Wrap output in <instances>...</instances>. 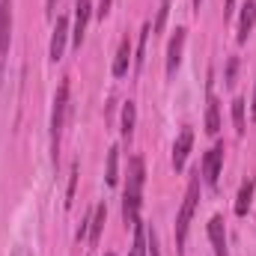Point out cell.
Listing matches in <instances>:
<instances>
[{
  "label": "cell",
  "instance_id": "cell-1",
  "mask_svg": "<svg viewBox=\"0 0 256 256\" xmlns=\"http://www.w3.org/2000/svg\"><path fill=\"white\" fill-rule=\"evenodd\" d=\"M143 182H146V167H143V158L134 155L128 161V182H126V194H122V220H126V226H134L140 220Z\"/></svg>",
  "mask_w": 256,
  "mask_h": 256
},
{
  "label": "cell",
  "instance_id": "cell-2",
  "mask_svg": "<svg viewBox=\"0 0 256 256\" xmlns=\"http://www.w3.org/2000/svg\"><path fill=\"white\" fill-rule=\"evenodd\" d=\"M196 200H200V170L194 173L191 182H188V191H185L179 218H176V248H179V254L185 250V242H188V226H191V218L196 212Z\"/></svg>",
  "mask_w": 256,
  "mask_h": 256
},
{
  "label": "cell",
  "instance_id": "cell-3",
  "mask_svg": "<svg viewBox=\"0 0 256 256\" xmlns=\"http://www.w3.org/2000/svg\"><path fill=\"white\" fill-rule=\"evenodd\" d=\"M66 110H68V80L60 84V90H57V96H54V110H51V152H54V161H57V155H60Z\"/></svg>",
  "mask_w": 256,
  "mask_h": 256
},
{
  "label": "cell",
  "instance_id": "cell-4",
  "mask_svg": "<svg viewBox=\"0 0 256 256\" xmlns=\"http://www.w3.org/2000/svg\"><path fill=\"white\" fill-rule=\"evenodd\" d=\"M9 39H12V0H0V80H3Z\"/></svg>",
  "mask_w": 256,
  "mask_h": 256
},
{
  "label": "cell",
  "instance_id": "cell-5",
  "mask_svg": "<svg viewBox=\"0 0 256 256\" xmlns=\"http://www.w3.org/2000/svg\"><path fill=\"white\" fill-rule=\"evenodd\" d=\"M185 36H188V30H185V27H176L173 39H170V45H167V78H173V74H176V68H179V63H182Z\"/></svg>",
  "mask_w": 256,
  "mask_h": 256
},
{
  "label": "cell",
  "instance_id": "cell-6",
  "mask_svg": "<svg viewBox=\"0 0 256 256\" xmlns=\"http://www.w3.org/2000/svg\"><path fill=\"white\" fill-rule=\"evenodd\" d=\"M220 164H224V143H214L206 155V164H202V176H206V185H218L220 179Z\"/></svg>",
  "mask_w": 256,
  "mask_h": 256
},
{
  "label": "cell",
  "instance_id": "cell-7",
  "mask_svg": "<svg viewBox=\"0 0 256 256\" xmlns=\"http://www.w3.org/2000/svg\"><path fill=\"white\" fill-rule=\"evenodd\" d=\"M90 12H92V3L90 0H74V27H72V42L80 48L84 36H86V24H90Z\"/></svg>",
  "mask_w": 256,
  "mask_h": 256
},
{
  "label": "cell",
  "instance_id": "cell-8",
  "mask_svg": "<svg viewBox=\"0 0 256 256\" xmlns=\"http://www.w3.org/2000/svg\"><path fill=\"white\" fill-rule=\"evenodd\" d=\"M66 39H68V18H66V15H60V18H57V24H54V36H51V48H48V57H51L54 63H60V60H63Z\"/></svg>",
  "mask_w": 256,
  "mask_h": 256
},
{
  "label": "cell",
  "instance_id": "cell-9",
  "mask_svg": "<svg viewBox=\"0 0 256 256\" xmlns=\"http://www.w3.org/2000/svg\"><path fill=\"white\" fill-rule=\"evenodd\" d=\"M191 146H194V131L191 128H182V134H179L176 143H173V167H176V173L185 167V161H188V155H191Z\"/></svg>",
  "mask_w": 256,
  "mask_h": 256
},
{
  "label": "cell",
  "instance_id": "cell-10",
  "mask_svg": "<svg viewBox=\"0 0 256 256\" xmlns=\"http://www.w3.org/2000/svg\"><path fill=\"white\" fill-rule=\"evenodd\" d=\"M208 238H212L214 256H226V230H224V218L220 214H214L208 220Z\"/></svg>",
  "mask_w": 256,
  "mask_h": 256
},
{
  "label": "cell",
  "instance_id": "cell-11",
  "mask_svg": "<svg viewBox=\"0 0 256 256\" xmlns=\"http://www.w3.org/2000/svg\"><path fill=\"white\" fill-rule=\"evenodd\" d=\"M254 24H256V0H248L242 6V18H238V42L244 45L254 33Z\"/></svg>",
  "mask_w": 256,
  "mask_h": 256
},
{
  "label": "cell",
  "instance_id": "cell-12",
  "mask_svg": "<svg viewBox=\"0 0 256 256\" xmlns=\"http://www.w3.org/2000/svg\"><path fill=\"white\" fill-rule=\"evenodd\" d=\"M104 220H108V206L98 202V206L92 208V218H90V244H98V236H102Z\"/></svg>",
  "mask_w": 256,
  "mask_h": 256
},
{
  "label": "cell",
  "instance_id": "cell-13",
  "mask_svg": "<svg viewBox=\"0 0 256 256\" xmlns=\"http://www.w3.org/2000/svg\"><path fill=\"white\" fill-rule=\"evenodd\" d=\"M128 66H131V39H122L120 42V51H116V60H114V74L116 78H126L128 74Z\"/></svg>",
  "mask_w": 256,
  "mask_h": 256
},
{
  "label": "cell",
  "instance_id": "cell-14",
  "mask_svg": "<svg viewBox=\"0 0 256 256\" xmlns=\"http://www.w3.org/2000/svg\"><path fill=\"white\" fill-rule=\"evenodd\" d=\"M254 188H256L254 179H248V182L238 188V200H236V214H238V218L248 214V208H250V202H254Z\"/></svg>",
  "mask_w": 256,
  "mask_h": 256
},
{
  "label": "cell",
  "instance_id": "cell-15",
  "mask_svg": "<svg viewBox=\"0 0 256 256\" xmlns=\"http://www.w3.org/2000/svg\"><path fill=\"white\" fill-rule=\"evenodd\" d=\"M220 128V102L218 96H208V110H206V131L208 134H218Z\"/></svg>",
  "mask_w": 256,
  "mask_h": 256
},
{
  "label": "cell",
  "instance_id": "cell-16",
  "mask_svg": "<svg viewBox=\"0 0 256 256\" xmlns=\"http://www.w3.org/2000/svg\"><path fill=\"white\" fill-rule=\"evenodd\" d=\"M108 185H116V179H120V146H110V152H108Z\"/></svg>",
  "mask_w": 256,
  "mask_h": 256
},
{
  "label": "cell",
  "instance_id": "cell-17",
  "mask_svg": "<svg viewBox=\"0 0 256 256\" xmlns=\"http://www.w3.org/2000/svg\"><path fill=\"white\" fill-rule=\"evenodd\" d=\"M128 256H146V226L140 220L134 224V244H131Z\"/></svg>",
  "mask_w": 256,
  "mask_h": 256
},
{
  "label": "cell",
  "instance_id": "cell-18",
  "mask_svg": "<svg viewBox=\"0 0 256 256\" xmlns=\"http://www.w3.org/2000/svg\"><path fill=\"white\" fill-rule=\"evenodd\" d=\"M134 122H137V104L126 102V108H122V137L134 134Z\"/></svg>",
  "mask_w": 256,
  "mask_h": 256
},
{
  "label": "cell",
  "instance_id": "cell-19",
  "mask_svg": "<svg viewBox=\"0 0 256 256\" xmlns=\"http://www.w3.org/2000/svg\"><path fill=\"white\" fill-rule=\"evenodd\" d=\"M149 33H152V24H143V30H140V42H137V57H134V68H143V60H146V42H149Z\"/></svg>",
  "mask_w": 256,
  "mask_h": 256
},
{
  "label": "cell",
  "instance_id": "cell-20",
  "mask_svg": "<svg viewBox=\"0 0 256 256\" xmlns=\"http://www.w3.org/2000/svg\"><path fill=\"white\" fill-rule=\"evenodd\" d=\"M232 122H236V131L244 134L248 126H244V98H236L232 102Z\"/></svg>",
  "mask_w": 256,
  "mask_h": 256
},
{
  "label": "cell",
  "instance_id": "cell-21",
  "mask_svg": "<svg viewBox=\"0 0 256 256\" xmlns=\"http://www.w3.org/2000/svg\"><path fill=\"white\" fill-rule=\"evenodd\" d=\"M167 15H170V0H161V3H158V18H155V24H152V36H161Z\"/></svg>",
  "mask_w": 256,
  "mask_h": 256
},
{
  "label": "cell",
  "instance_id": "cell-22",
  "mask_svg": "<svg viewBox=\"0 0 256 256\" xmlns=\"http://www.w3.org/2000/svg\"><path fill=\"white\" fill-rule=\"evenodd\" d=\"M74 185H78V164H72V173H68V191H66V206H72V200H74Z\"/></svg>",
  "mask_w": 256,
  "mask_h": 256
},
{
  "label": "cell",
  "instance_id": "cell-23",
  "mask_svg": "<svg viewBox=\"0 0 256 256\" xmlns=\"http://www.w3.org/2000/svg\"><path fill=\"white\" fill-rule=\"evenodd\" d=\"M236 72H238V60H236V57H230V63H226V78H224V80H226V86H232V84H236Z\"/></svg>",
  "mask_w": 256,
  "mask_h": 256
},
{
  "label": "cell",
  "instance_id": "cell-24",
  "mask_svg": "<svg viewBox=\"0 0 256 256\" xmlns=\"http://www.w3.org/2000/svg\"><path fill=\"white\" fill-rule=\"evenodd\" d=\"M96 12H98V18H104V15H108V12H110V0H102V3H98V9H96Z\"/></svg>",
  "mask_w": 256,
  "mask_h": 256
},
{
  "label": "cell",
  "instance_id": "cell-25",
  "mask_svg": "<svg viewBox=\"0 0 256 256\" xmlns=\"http://www.w3.org/2000/svg\"><path fill=\"white\" fill-rule=\"evenodd\" d=\"M54 6H57V0H48V12H54Z\"/></svg>",
  "mask_w": 256,
  "mask_h": 256
},
{
  "label": "cell",
  "instance_id": "cell-26",
  "mask_svg": "<svg viewBox=\"0 0 256 256\" xmlns=\"http://www.w3.org/2000/svg\"><path fill=\"white\" fill-rule=\"evenodd\" d=\"M254 120H256V92H254Z\"/></svg>",
  "mask_w": 256,
  "mask_h": 256
},
{
  "label": "cell",
  "instance_id": "cell-27",
  "mask_svg": "<svg viewBox=\"0 0 256 256\" xmlns=\"http://www.w3.org/2000/svg\"><path fill=\"white\" fill-rule=\"evenodd\" d=\"M200 3H202V0H194V9H200Z\"/></svg>",
  "mask_w": 256,
  "mask_h": 256
},
{
  "label": "cell",
  "instance_id": "cell-28",
  "mask_svg": "<svg viewBox=\"0 0 256 256\" xmlns=\"http://www.w3.org/2000/svg\"><path fill=\"white\" fill-rule=\"evenodd\" d=\"M108 256H114V254H108Z\"/></svg>",
  "mask_w": 256,
  "mask_h": 256
}]
</instances>
